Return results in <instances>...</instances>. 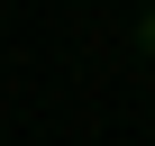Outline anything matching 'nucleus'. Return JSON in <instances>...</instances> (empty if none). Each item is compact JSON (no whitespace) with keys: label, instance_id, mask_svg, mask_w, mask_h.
<instances>
[{"label":"nucleus","instance_id":"obj_1","mask_svg":"<svg viewBox=\"0 0 155 146\" xmlns=\"http://www.w3.org/2000/svg\"><path fill=\"white\" fill-rule=\"evenodd\" d=\"M146 46H155V18H146Z\"/></svg>","mask_w":155,"mask_h":146}]
</instances>
